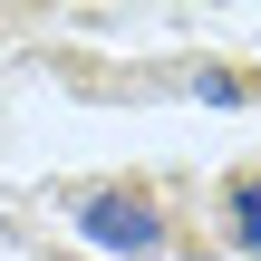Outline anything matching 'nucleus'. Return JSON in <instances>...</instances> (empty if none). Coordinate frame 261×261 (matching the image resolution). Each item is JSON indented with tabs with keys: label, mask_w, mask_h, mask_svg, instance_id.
<instances>
[{
	"label": "nucleus",
	"mask_w": 261,
	"mask_h": 261,
	"mask_svg": "<svg viewBox=\"0 0 261 261\" xmlns=\"http://www.w3.org/2000/svg\"><path fill=\"white\" fill-rule=\"evenodd\" d=\"M223 213H232V242H242V252H261V174H242V184H232V203H223Z\"/></svg>",
	"instance_id": "2"
},
{
	"label": "nucleus",
	"mask_w": 261,
	"mask_h": 261,
	"mask_svg": "<svg viewBox=\"0 0 261 261\" xmlns=\"http://www.w3.org/2000/svg\"><path fill=\"white\" fill-rule=\"evenodd\" d=\"M77 232H87L97 252H136V261L165 242V223H155L145 194H87V203H77Z\"/></svg>",
	"instance_id": "1"
}]
</instances>
